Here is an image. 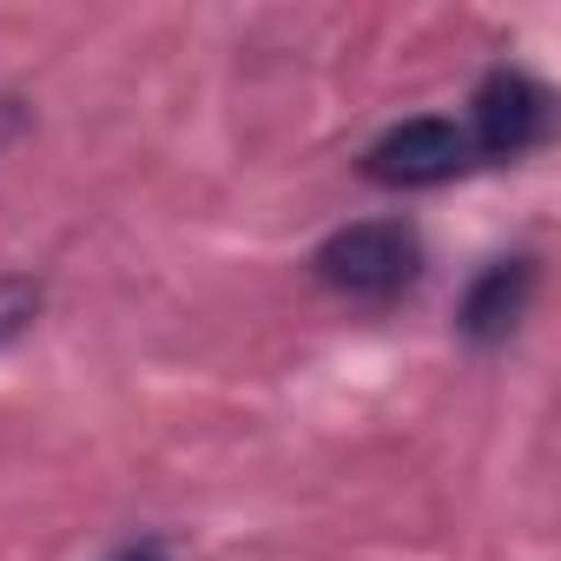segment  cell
Segmentation results:
<instances>
[{
	"label": "cell",
	"instance_id": "3",
	"mask_svg": "<svg viewBox=\"0 0 561 561\" xmlns=\"http://www.w3.org/2000/svg\"><path fill=\"white\" fill-rule=\"evenodd\" d=\"M476 152H469V126L443 119V113H423V119H397L390 133L370 139L364 152V179L370 185H390V192H430V185H449L456 172H469Z\"/></svg>",
	"mask_w": 561,
	"mask_h": 561
},
{
	"label": "cell",
	"instance_id": "4",
	"mask_svg": "<svg viewBox=\"0 0 561 561\" xmlns=\"http://www.w3.org/2000/svg\"><path fill=\"white\" fill-rule=\"evenodd\" d=\"M528 298H535V257H495V264L476 271V285L462 291L456 331H462L469 344H482V351H489V344H508V331L522 324Z\"/></svg>",
	"mask_w": 561,
	"mask_h": 561
},
{
	"label": "cell",
	"instance_id": "5",
	"mask_svg": "<svg viewBox=\"0 0 561 561\" xmlns=\"http://www.w3.org/2000/svg\"><path fill=\"white\" fill-rule=\"evenodd\" d=\"M34 318H41V285L21 277V271H0V344L34 331Z\"/></svg>",
	"mask_w": 561,
	"mask_h": 561
},
{
	"label": "cell",
	"instance_id": "2",
	"mask_svg": "<svg viewBox=\"0 0 561 561\" xmlns=\"http://www.w3.org/2000/svg\"><path fill=\"white\" fill-rule=\"evenodd\" d=\"M548 113H554V100L528 67H489L476 100H469V119H462L469 152L489 159V165H508V159H522L548 139Z\"/></svg>",
	"mask_w": 561,
	"mask_h": 561
},
{
	"label": "cell",
	"instance_id": "1",
	"mask_svg": "<svg viewBox=\"0 0 561 561\" xmlns=\"http://www.w3.org/2000/svg\"><path fill=\"white\" fill-rule=\"evenodd\" d=\"M311 271H318V285L331 298L390 305V298H403L423 277V238L403 218H357V225H337L311 251Z\"/></svg>",
	"mask_w": 561,
	"mask_h": 561
},
{
	"label": "cell",
	"instance_id": "6",
	"mask_svg": "<svg viewBox=\"0 0 561 561\" xmlns=\"http://www.w3.org/2000/svg\"><path fill=\"white\" fill-rule=\"evenodd\" d=\"M106 561H172V554H165V541H152V535H139V541H119V548H113Z\"/></svg>",
	"mask_w": 561,
	"mask_h": 561
}]
</instances>
